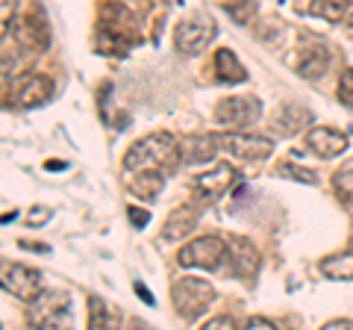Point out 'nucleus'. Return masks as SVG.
<instances>
[{
	"label": "nucleus",
	"mask_w": 353,
	"mask_h": 330,
	"mask_svg": "<svg viewBox=\"0 0 353 330\" xmlns=\"http://www.w3.org/2000/svg\"><path fill=\"white\" fill-rule=\"evenodd\" d=\"M236 180H239L236 168H230V165H218L215 171L201 174V177H197L192 186H194V195L201 197V201H215V197L227 195L230 189H233Z\"/></svg>",
	"instance_id": "obj_12"
},
{
	"label": "nucleus",
	"mask_w": 353,
	"mask_h": 330,
	"mask_svg": "<svg viewBox=\"0 0 353 330\" xmlns=\"http://www.w3.org/2000/svg\"><path fill=\"white\" fill-rule=\"evenodd\" d=\"M306 148L321 159H336L347 151V136L333 127H309L306 130Z\"/></svg>",
	"instance_id": "obj_11"
},
{
	"label": "nucleus",
	"mask_w": 353,
	"mask_h": 330,
	"mask_svg": "<svg viewBox=\"0 0 353 330\" xmlns=\"http://www.w3.org/2000/svg\"><path fill=\"white\" fill-rule=\"evenodd\" d=\"M215 32H218V27L209 15H192V18L180 21V27L174 30V48L185 53V57H197V53H203L212 45Z\"/></svg>",
	"instance_id": "obj_5"
},
{
	"label": "nucleus",
	"mask_w": 353,
	"mask_h": 330,
	"mask_svg": "<svg viewBox=\"0 0 353 330\" xmlns=\"http://www.w3.org/2000/svg\"><path fill=\"white\" fill-rule=\"evenodd\" d=\"M350 3L353 0H312V12L318 15V18H324V21H330V24H336V21H341L347 15V9H350Z\"/></svg>",
	"instance_id": "obj_22"
},
{
	"label": "nucleus",
	"mask_w": 353,
	"mask_h": 330,
	"mask_svg": "<svg viewBox=\"0 0 353 330\" xmlns=\"http://www.w3.org/2000/svg\"><path fill=\"white\" fill-rule=\"evenodd\" d=\"M0 286H3V292H9L12 298L27 301V304L36 301L44 292L41 289V274L36 269H30V266H21V262H15V266H3V280H0Z\"/></svg>",
	"instance_id": "obj_10"
},
{
	"label": "nucleus",
	"mask_w": 353,
	"mask_h": 330,
	"mask_svg": "<svg viewBox=\"0 0 353 330\" xmlns=\"http://www.w3.org/2000/svg\"><path fill=\"white\" fill-rule=\"evenodd\" d=\"M171 301H174V310L180 318L197 322V318L209 310V304L215 301V289H212V283H206V280L180 278L171 286Z\"/></svg>",
	"instance_id": "obj_2"
},
{
	"label": "nucleus",
	"mask_w": 353,
	"mask_h": 330,
	"mask_svg": "<svg viewBox=\"0 0 353 330\" xmlns=\"http://www.w3.org/2000/svg\"><path fill=\"white\" fill-rule=\"evenodd\" d=\"M218 151H221L218 136H209V133L206 136H189V139L180 142V157H183V162H189V165L212 162Z\"/></svg>",
	"instance_id": "obj_15"
},
{
	"label": "nucleus",
	"mask_w": 353,
	"mask_h": 330,
	"mask_svg": "<svg viewBox=\"0 0 353 330\" xmlns=\"http://www.w3.org/2000/svg\"><path fill=\"white\" fill-rule=\"evenodd\" d=\"M248 327H259V330H268V327H277L274 322H268V318H262V316H253L248 318Z\"/></svg>",
	"instance_id": "obj_30"
},
{
	"label": "nucleus",
	"mask_w": 353,
	"mask_h": 330,
	"mask_svg": "<svg viewBox=\"0 0 353 330\" xmlns=\"http://www.w3.org/2000/svg\"><path fill=\"white\" fill-rule=\"evenodd\" d=\"M130 222L141 230V227H148V222H150V213L139 210V206H130Z\"/></svg>",
	"instance_id": "obj_27"
},
{
	"label": "nucleus",
	"mask_w": 353,
	"mask_h": 330,
	"mask_svg": "<svg viewBox=\"0 0 353 330\" xmlns=\"http://www.w3.org/2000/svg\"><path fill=\"white\" fill-rule=\"evenodd\" d=\"M227 257L233 260V271L239 278H253L259 269V254L248 239H230L227 242Z\"/></svg>",
	"instance_id": "obj_13"
},
{
	"label": "nucleus",
	"mask_w": 353,
	"mask_h": 330,
	"mask_svg": "<svg viewBox=\"0 0 353 330\" xmlns=\"http://www.w3.org/2000/svg\"><path fill=\"white\" fill-rule=\"evenodd\" d=\"M30 322L36 327H68L71 324V301L59 289L41 292L30 301Z\"/></svg>",
	"instance_id": "obj_8"
},
{
	"label": "nucleus",
	"mask_w": 353,
	"mask_h": 330,
	"mask_svg": "<svg viewBox=\"0 0 353 330\" xmlns=\"http://www.w3.org/2000/svg\"><path fill=\"white\" fill-rule=\"evenodd\" d=\"M44 168H48V171H62V168H65V162H62V159H50L48 165H44Z\"/></svg>",
	"instance_id": "obj_33"
},
{
	"label": "nucleus",
	"mask_w": 353,
	"mask_h": 330,
	"mask_svg": "<svg viewBox=\"0 0 353 330\" xmlns=\"http://www.w3.org/2000/svg\"><path fill=\"white\" fill-rule=\"evenodd\" d=\"M262 118V104L253 95H236L224 97L215 106V121L227 130H250Z\"/></svg>",
	"instance_id": "obj_6"
},
{
	"label": "nucleus",
	"mask_w": 353,
	"mask_h": 330,
	"mask_svg": "<svg viewBox=\"0 0 353 330\" xmlns=\"http://www.w3.org/2000/svg\"><path fill=\"white\" fill-rule=\"evenodd\" d=\"M309 109L303 106H294V104H285L280 109V115H277V130L285 136H294V133H301V130H309Z\"/></svg>",
	"instance_id": "obj_19"
},
{
	"label": "nucleus",
	"mask_w": 353,
	"mask_h": 330,
	"mask_svg": "<svg viewBox=\"0 0 353 330\" xmlns=\"http://www.w3.org/2000/svg\"><path fill=\"white\" fill-rule=\"evenodd\" d=\"M162 183H165V174L159 171H136L130 177V192L136 197H145V201H153L162 192Z\"/></svg>",
	"instance_id": "obj_20"
},
{
	"label": "nucleus",
	"mask_w": 353,
	"mask_h": 330,
	"mask_svg": "<svg viewBox=\"0 0 353 330\" xmlns=\"http://www.w3.org/2000/svg\"><path fill=\"white\" fill-rule=\"evenodd\" d=\"M218 145L224 153H230V157H239L248 162H262L274 153V139L248 133V130H230V133L218 136Z\"/></svg>",
	"instance_id": "obj_9"
},
{
	"label": "nucleus",
	"mask_w": 353,
	"mask_h": 330,
	"mask_svg": "<svg viewBox=\"0 0 353 330\" xmlns=\"http://www.w3.org/2000/svg\"><path fill=\"white\" fill-rule=\"evenodd\" d=\"M221 327H236V322L230 316H218V318H212V322L206 324V330H221Z\"/></svg>",
	"instance_id": "obj_29"
},
{
	"label": "nucleus",
	"mask_w": 353,
	"mask_h": 330,
	"mask_svg": "<svg viewBox=\"0 0 353 330\" xmlns=\"http://www.w3.org/2000/svg\"><path fill=\"white\" fill-rule=\"evenodd\" d=\"M324 330H353V322L350 318H339V322H327Z\"/></svg>",
	"instance_id": "obj_31"
},
{
	"label": "nucleus",
	"mask_w": 353,
	"mask_h": 330,
	"mask_svg": "<svg viewBox=\"0 0 353 330\" xmlns=\"http://www.w3.org/2000/svg\"><path fill=\"white\" fill-rule=\"evenodd\" d=\"M318 269H321V274L330 278V280H353V254L327 257Z\"/></svg>",
	"instance_id": "obj_21"
},
{
	"label": "nucleus",
	"mask_w": 353,
	"mask_h": 330,
	"mask_svg": "<svg viewBox=\"0 0 353 330\" xmlns=\"http://www.w3.org/2000/svg\"><path fill=\"white\" fill-rule=\"evenodd\" d=\"M18 39L24 41L27 48H48L50 30H48V21H44V15L32 9L30 15L21 18L18 21Z\"/></svg>",
	"instance_id": "obj_16"
},
{
	"label": "nucleus",
	"mask_w": 353,
	"mask_h": 330,
	"mask_svg": "<svg viewBox=\"0 0 353 330\" xmlns=\"http://www.w3.org/2000/svg\"><path fill=\"white\" fill-rule=\"evenodd\" d=\"M197 218H201V210L192 206V204H185V206H180V210H174L168 215V222H165V227H162L165 239H183V236L194 233Z\"/></svg>",
	"instance_id": "obj_17"
},
{
	"label": "nucleus",
	"mask_w": 353,
	"mask_h": 330,
	"mask_svg": "<svg viewBox=\"0 0 353 330\" xmlns=\"http://www.w3.org/2000/svg\"><path fill=\"white\" fill-rule=\"evenodd\" d=\"M180 142L171 139L168 133H153L139 139L136 145L127 151L124 157V168L130 174L136 171H159V174H174L176 165H180Z\"/></svg>",
	"instance_id": "obj_1"
},
{
	"label": "nucleus",
	"mask_w": 353,
	"mask_h": 330,
	"mask_svg": "<svg viewBox=\"0 0 353 330\" xmlns=\"http://www.w3.org/2000/svg\"><path fill=\"white\" fill-rule=\"evenodd\" d=\"M227 257V239L221 236H201V239H192L189 245L180 248L176 254V262L183 269H218L221 260Z\"/></svg>",
	"instance_id": "obj_7"
},
{
	"label": "nucleus",
	"mask_w": 353,
	"mask_h": 330,
	"mask_svg": "<svg viewBox=\"0 0 353 330\" xmlns=\"http://www.w3.org/2000/svg\"><path fill=\"white\" fill-rule=\"evenodd\" d=\"M97 41H101L103 53H115V57H124L132 48V15H127V9H121V6L106 9Z\"/></svg>",
	"instance_id": "obj_4"
},
{
	"label": "nucleus",
	"mask_w": 353,
	"mask_h": 330,
	"mask_svg": "<svg viewBox=\"0 0 353 330\" xmlns=\"http://www.w3.org/2000/svg\"><path fill=\"white\" fill-rule=\"evenodd\" d=\"M280 174H283V177H292V180H301V183H306V186L318 183V174H315V171L301 168V165H292V162L280 165Z\"/></svg>",
	"instance_id": "obj_25"
},
{
	"label": "nucleus",
	"mask_w": 353,
	"mask_h": 330,
	"mask_svg": "<svg viewBox=\"0 0 353 330\" xmlns=\"http://www.w3.org/2000/svg\"><path fill=\"white\" fill-rule=\"evenodd\" d=\"M339 101L345 106H353V68H345L339 77Z\"/></svg>",
	"instance_id": "obj_26"
},
{
	"label": "nucleus",
	"mask_w": 353,
	"mask_h": 330,
	"mask_svg": "<svg viewBox=\"0 0 353 330\" xmlns=\"http://www.w3.org/2000/svg\"><path fill=\"white\" fill-rule=\"evenodd\" d=\"M115 316L101 298H88V327H112Z\"/></svg>",
	"instance_id": "obj_24"
},
{
	"label": "nucleus",
	"mask_w": 353,
	"mask_h": 330,
	"mask_svg": "<svg viewBox=\"0 0 353 330\" xmlns=\"http://www.w3.org/2000/svg\"><path fill=\"white\" fill-rule=\"evenodd\" d=\"M330 65V53H327V45L324 41H309V45L301 50L297 57V74L306 77V80H315L321 77Z\"/></svg>",
	"instance_id": "obj_14"
},
{
	"label": "nucleus",
	"mask_w": 353,
	"mask_h": 330,
	"mask_svg": "<svg viewBox=\"0 0 353 330\" xmlns=\"http://www.w3.org/2000/svg\"><path fill=\"white\" fill-rule=\"evenodd\" d=\"M215 68H218V77L224 83H245L248 80V71L241 68V62H239V57L230 48H221V50H215Z\"/></svg>",
	"instance_id": "obj_18"
},
{
	"label": "nucleus",
	"mask_w": 353,
	"mask_h": 330,
	"mask_svg": "<svg viewBox=\"0 0 353 330\" xmlns=\"http://www.w3.org/2000/svg\"><path fill=\"white\" fill-rule=\"evenodd\" d=\"M48 218H50V210H44V206H36V210L27 215V222H30V224H44Z\"/></svg>",
	"instance_id": "obj_28"
},
{
	"label": "nucleus",
	"mask_w": 353,
	"mask_h": 330,
	"mask_svg": "<svg viewBox=\"0 0 353 330\" xmlns=\"http://www.w3.org/2000/svg\"><path fill=\"white\" fill-rule=\"evenodd\" d=\"M136 292H139V298L141 301H145V304H153V295L145 289V286H141V283H136Z\"/></svg>",
	"instance_id": "obj_32"
},
{
	"label": "nucleus",
	"mask_w": 353,
	"mask_h": 330,
	"mask_svg": "<svg viewBox=\"0 0 353 330\" xmlns=\"http://www.w3.org/2000/svg\"><path fill=\"white\" fill-rule=\"evenodd\" d=\"M53 92H57V86H53L50 77H44V74H21L6 89V106H12V109H36V106H44L48 101H53Z\"/></svg>",
	"instance_id": "obj_3"
},
{
	"label": "nucleus",
	"mask_w": 353,
	"mask_h": 330,
	"mask_svg": "<svg viewBox=\"0 0 353 330\" xmlns=\"http://www.w3.org/2000/svg\"><path fill=\"white\" fill-rule=\"evenodd\" d=\"M333 186H336V195L341 197V201L353 206V159H347V162L333 174Z\"/></svg>",
	"instance_id": "obj_23"
}]
</instances>
